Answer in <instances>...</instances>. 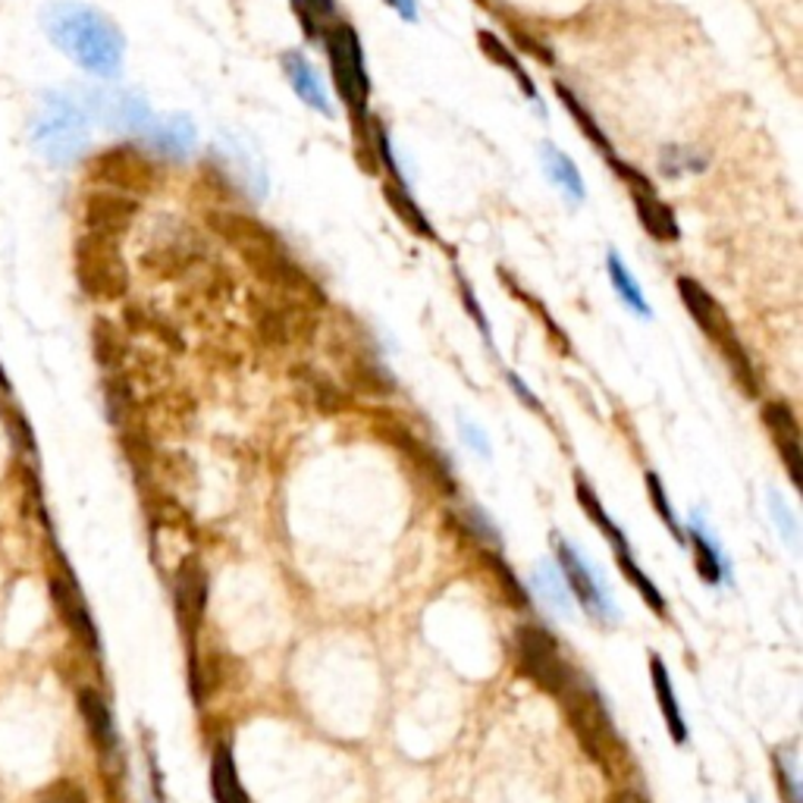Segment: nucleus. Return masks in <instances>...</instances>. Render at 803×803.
Listing matches in <instances>:
<instances>
[{
    "label": "nucleus",
    "mask_w": 803,
    "mask_h": 803,
    "mask_svg": "<svg viewBox=\"0 0 803 803\" xmlns=\"http://www.w3.org/2000/svg\"><path fill=\"white\" fill-rule=\"evenodd\" d=\"M647 487H649V499L656 502V509H659V515H663V521H666L668 530H672V537H678V540H684L682 528L675 525V515H672V509H668L666 490H663V483H659V478H656L653 471H649V474H647Z\"/></svg>",
    "instance_id": "obj_27"
},
{
    "label": "nucleus",
    "mask_w": 803,
    "mask_h": 803,
    "mask_svg": "<svg viewBox=\"0 0 803 803\" xmlns=\"http://www.w3.org/2000/svg\"><path fill=\"white\" fill-rule=\"evenodd\" d=\"M35 148L41 155L53 160V164H69L86 151L88 145V120L82 107L60 98V95H48L45 107L35 117Z\"/></svg>",
    "instance_id": "obj_2"
},
{
    "label": "nucleus",
    "mask_w": 803,
    "mask_h": 803,
    "mask_svg": "<svg viewBox=\"0 0 803 803\" xmlns=\"http://www.w3.org/2000/svg\"><path fill=\"white\" fill-rule=\"evenodd\" d=\"M490 565H493V571H496V578H499V584L506 587L509 599H512V606H528V594H525V587H521V584L515 581V575L509 571V565L499 562L496 556H490Z\"/></svg>",
    "instance_id": "obj_28"
},
{
    "label": "nucleus",
    "mask_w": 803,
    "mask_h": 803,
    "mask_svg": "<svg viewBox=\"0 0 803 803\" xmlns=\"http://www.w3.org/2000/svg\"><path fill=\"white\" fill-rule=\"evenodd\" d=\"M280 60H283V72H286V79H290L292 91L302 98V104H309V107H314V110L324 114V117H333V101H330V95H326L321 76H317L314 67L309 63V57L302 51H286Z\"/></svg>",
    "instance_id": "obj_9"
},
{
    "label": "nucleus",
    "mask_w": 803,
    "mask_h": 803,
    "mask_svg": "<svg viewBox=\"0 0 803 803\" xmlns=\"http://www.w3.org/2000/svg\"><path fill=\"white\" fill-rule=\"evenodd\" d=\"M775 782L785 791V803H801L797 797V778H794V766H785L778 756H775Z\"/></svg>",
    "instance_id": "obj_29"
},
{
    "label": "nucleus",
    "mask_w": 803,
    "mask_h": 803,
    "mask_svg": "<svg viewBox=\"0 0 803 803\" xmlns=\"http://www.w3.org/2000/svg\"><path fill=\"white\" fill-rule=\"evenodd\" d=\"M76 274H79V283L86 286V292L98 295V298H114L126 286V271H123L120 257L114 255V248L101 236H91V239L86 236L79 242Z\"/></svg>",
    "instance_id": "obj_6"
},
{
    "label": "nucleus",
    "mask_w": 803,
    "mask_h": 803,
    "mask_svg": "<svg viewBox=\"0 0 803 803\" xmlns=\"http://www.w3.org/2000/svg\"><path fill=\"white\" fill-rule=\"evenodd\" d=\"M7 390H10V380H7L3 368H0V393H7Z\"/></svg>",
    "instance_id": "obj_36"
},
{
    "label": "nucleus",
    "mask_w": 803,
    "mask_h": 803,
    "mask_svg": "<svg viewBox=\"0 0 803 803\" xmlns=\"http://www.w3.org/2000/svg\"><path fill=\"white\" fill-rule=\"evenodd\" d=\"M518 656H521V666L528 672V678L533 684H540L547 694H562L568 682H571V668L559 653L556 637L547 634L537 625H525L518 628Z\"/></svg>",
    "instance_id": "obj_5"
},
{
    "label": "nucleus",
    "mask_w": 803,
    "mask_h": 803,
    "mask_svg": "<svg viewBox=\"0 0 803 803\" xmlns=\"http://www.w3.org/2000/svg\"><path fill=\"white\" fill-rule=\"evenodd\" d=\"M559 98H562L565 107L571 110V117H575V123H581L584 133L590 136V141H594L597 148H603V151H609V141H606V136H603V133H599V129H597V123L590 120V114L584 110L581 101H575V98H571V95H568L565 88H559Z\"/></svg>",
    "instance_id": "obj_25"
},
{
    "label": "nucleus",
    "mask_w": 803,
    "mask_h": 803,
    "mask_svg": "<svg viewBox=\"0 0 803 803\" xmlns=\"http://www.w3.org/2000/svg\"><path fill=\"white\" fill-rule=\"evenodd\" d=\"M649 675H653V691H656V697H659V709H663V716H666L668 735H672V741L684 744V741H687L684 716H682V709H678V701H675L672 682H668L666 663H663L659 656H653V659H649Z\"/></svg>",
    "instance_id": "obj_19"
},
{
    "label": "nucleus",
    "mask_w": 803,
    "mask_h": 803,
    "mask_svg": "<svg viewBox=\"0 0 803 803\" xmlns=\"http://www.w3.org/2000/svg\"><path fill=\"white\" fill-rule=\"evenodd\" d=\"M766 421L772 424L775 440L782 443L787 474H791L794 483H801V440H797V421H794V414H791L785 405H770V409H766Z\"/></svg>",
    "instance_id": "obj_18"
},
{
    "label": "nucleus",
    "mask_w": 803,
    "mask_h": 803,
    "mask_svg": "<svg viewBox=\"0 0 803 803\" xmlns=\"http://www.w3.org/2000/svg\"><path fill=\"white\" fill-rule=\"evenodd\" d=\"M706 164H703V157H697L694 151H687V148H666L663 151V170L668 176H684V173H701Z\"/></svg>",
    "instance_id": "obj_24"
},
{
    "label": "nucleus",
    "mask_w": 803,
    "mask_h": 803,
    "mask_svg": "<svg viewBox=\"0 0 803 803\" xmlns=\"http://www.w3.org/2000/svg\"><path fill=\"white\" fill-rule=\"evenodd\" d=\"M7 424H10V433H13V440H17L22 449H29L32 452L35 443H32V430L26 424V418L19 414L17 409H7Z\"/></svg>",
    "instance_id": "obj_30"
},
{
    "label": "nucleus",
    "mask_w": 803,
    "mask_h": 803,
    "mask_svg": "<svg viewBox=\"0 0 803 803\" xmlns=\"http://www.w3.org/2000/svg\"><path fill=\"white\" fill-rule=\"evenodd\" d=\"M613 803H647V797L637 794V791H618L616 797H613Z\"/></svg>",
    "instance_id": "obj_35"
},
{
    "label": "nucleus",
    "mask_w": 803,
    "mask_h": 803,
    "mask_svg": "<svg viewBox=\"0 0 803 803\" xmlns=\"http://www.w3.org/2000/svg\"><path fill=\"white\" fill-rule=\"evenodd\" d=\"M38 803H88V797L82 787L72 785L67 778H60V782H53L51 787H45V791L38 794Z\"/></svg>",
    "instance_id": "obj_26"
},
{
    "label": "nucleus",
    "mask_w": 803,
    "mask_h": 803,
    "mask_svg": "<svg viewBox=\"0 0 803 803\" xmlns=\"http://www.w3.org/2000/svg\"><path fill=\"white\" fill-rule=\"evenodd\" d=\"M95 179H101L107 186H126L136 188L141 183V173H145V164L138 160L129 148H114L95 160Z\"/></svg>",
    "instance_id": "obj_15"
},
{
    "label": "nucleus",
    "mask_w": 803,
    "mask_h": 803,
    "mask_svg": "<svg viewBox=\"0 0 803 803\" xmlns=\"http://www.w3.org/2000/svg\"><path fill=\"white\" fill-rule=\"evenodd\" d=\"M98 110L104 114V120L117 129H126V133H148L151 126V107L141 101L138 95L133 91H110V95H98L95 98Z\"/></svg>",
    "instance_id": "obj_10"
},
{
    "label": "nucleus",
    "mask_w": 803,
    "mask_h": 803,
    "mask_svg": "<svg viewBox=\"0 0 803 803\" xmlns=\"http://www.w3.org/2000/svg\"><path fill=\"white\" fill-rule=\"evenodd\" d=\"M691 537H694V549H697V571H701V578L709 584H718L722 581V559H718L716 544L706 537V530L701 525H694Z\"/></svg>",
    "instance_id": "obj_22"
},
{
    "label": "nucleus",
    "mask_w": 803,
    "mask_h": 803,
    "mask_svg": "<svg viewBox=\"0 0 803 803\" xmlns=\"http://www.w3.org/2000/svg\"><path fill=\"white\" fill-rule=\"evenodd\" d=\"M772 515H775V521H782V530H785L787 540H794V518H791V512L785 509V502L775 499V496H772Z\"/></svg>",
    "instance_id": "obj_31"
},
{
    "label": "nucleus",
    "mask_w": 803,
    "mask_h": 803,
    "mask_svg": "<svg viewBox=\"0 0 803 803\" xmlns=\"http://www.w3.org/2000/svg\"><path fill=\"white\" fill-rule=\"evenodd\" d=\"M559 697L565 701L568 718L575 725V735L581 737L587 753L594 760H599L603 766H609V756H616L621 751V744H618L616 728H613V718H609L606 706L599 701L597 687L571 675V682H568V687Z\"/></svg>",
    "instance_id": "obj_3"
},
{
    "label": "nucleus",
    "mask_w": 803,
    "mask_h": 803,
    "mask_svg": "<svg viewBox=\"0 0 803 803\" xmlns=\"http://www.w3.org/2000/svg\"><path fill=\"white\" fill-rule=\"evenodd\" d=\"M609 280H613V286H616L618 298H621L637 317H649V305L647 298H644L640 283L634 280V274L621 264V257H618L616 252H609Z\"/></svg>",
    "instance_id": "obj_21"
},
{
    "label": "nucleus",
    "mask_w": 803,
    "mask_h": 803,
    "mask_svg": "<svg viewBox=\"0 0 803 803\" xmlns=\"http://www.w3.org/2000/svg\"><path fill=\"white\" fill-rule=\"evenodd\" d=\"M210 791H214L217 803H248V794L242 787L233 753L226 744H221L214 751V760H210Z\"/></svg>",
    "instance_id": "obj_17"
},
{
    "label": "nucleus",
    "mask_w": 803,
    "mask_h": 803,
    "mask_svg": "<svg viewBox=\"0 0 803 803\" xmlns=\"http://www.w3.org/2000/svg\"><path fill=\"white\" fill-rule=\"evenodd\" d=\"M628 176L634 179V202H637V210H640V223H644L659 242L678 239V223L672 217V210L656 198V192H653L637 173H628Z\"/></svg>",
    "instance_id": "obj_12"
},
{
    "label": "nucleus",
    "mask_w": 803,
    "mask_h": 803,
    "mask_svg": "<svg viewBox=\"0 0 803 803\" xmlns=\"http://www.w3.org/2000/svg\"><path fill=\"white\" fill-rule=\"evenodd\" d=\"M51 590H53V603H57L60 616L67 618L69 628L79 634L88 647L98 649V631H95V621H91V616H88L86 599H82V594H79L76 581H72L69 575H60V578H53L51 581Z\"/></svg>",
    "instance_id": "obj_11"
},
{
    "label": "nucleus",
    "mask_w": 803,
    "mask_h": 803,
    "mask_svg": "<svg viewBox=\"0 0 803 803\" xmlns=\"http://www.w3.org/2000/svg\"><path fill=\"white\" fill-rule=\"evenodd\" d=\"M173 599H176V616H179V625H183L188 637H192V634L198 631L202 618H205V599H207L205 568L195 562V559L183 562V568L176 571Z\"/></svg>",
    "instance_id": "obj_8"
},
{
    "label": "nucleus",
    "mask_w": 803,
    "mask_h": 803,
    "mask_svg": "<svg viewBox=\"0 0 803 803\" xmlns=\"http://www.w3.org/2000/svg\"><path fill=\"white\" fill-rule=\"evenodd\" d=\"M464 430V437H468V445H474V449H480L483 456H490V445H487V440H483V433L480 430H474L471 424H462Z\"/></svg>",
    "instance_id": "obj_33"
},
{
    "label": "nucleus",
    "mask_w": 803,
    "mask_h": 803,
    "mask_svg": "<svg viewBox=\"0 0 803 803\" xmlns=\"http://www.w3.org/2000/svg\"><path fill=\"white\" fill-rule=\"evenodd\" d=\"M326 57H330V69H333V82L340 98L349 104V110H355L359 117L368 114V98H371V79H368V67H364V53H361L359 35L352 26L336 22L326 29Z\"/></svg>",
    "instance_id": "obj_4"
},
{
    "label": "nucleus",
    "mask_w": 803,
    "mask_h": 803,
    "mask_svg": "<svg viewBox=\"0 0 803 803\" xmlns=\"http://www.w3.org/2000/svg\"><path fill=\"white\" fill-rule=\"evenodd\" d=\"M133 217V205L120 195H91L86 202V223L95 236L117 233Z\"/></svg>",
    "instance_id": "obj_14"
},
{
    "label": "nucleus",
    "mask_w": 803,
    "mask_h": 803,
    "mask_svg": "<svg viewBox=\"0 0 803 803\" xmlns=\"http://www.w3.org/2000/svg\"><path fill=\"white\" fill-rule=\"evenodd\" d=\"M544 167H547V176L556 183L559 188H565V195L571 202H584V176L578 173V164H571V157L562 155L556 145H544Z\"/></svg>",
    "instance_id": "obj_20"
},
{
    "label": "nucleus",
    "mask_w": 803,
    "mask_h": 803,
    "mask_svg": "<svg viewBox=\"0 0 803 803\" xmlns=\"http://www.w3.org/2000/svg\"><path fill=\"white\" fill-rule=\"evenodd\" d=\"M45 29L60 51L95 76H117L123 63L120 29L82 3H53L45 13Z\"/></svg>",
    "instance_id": "obj_1"
},
{
    "label": "nucleus",
    "mask_w": 803,
    "mask_h": 803,
    "mask_svg": "<svg viewBox=\"0 0 803 803\" xmlns=\"http://www.w3.org/2000/svg\"><path fill=\"white\" fill-rule=\"evenodd\" d=\"M386 3H390L402 19H409V22L418 19V3H414V0H386Z\"/></svg>",
    "instance_id": "obj_32"
},
{
    "label": "nucleus",
    "mask_w": 803,
    "mask_h": 803,
    "mask_svg": "<svg viewBox=\"0 0 803 803\" xmlns=\"http://www.w3.org/2000/svg\"><path fill=\"white\" fill-rule=\"evenodd\" d=\"M148 138H151V145H155L160 155L183 160V157H188V151L195 148V126H192V120L183 117V114H173L167 120H151Z\"/></svg>",
    "instance_id": "obj_13"
},
{
    "label": "nucleus",
    "mask_w": 803,
    "mask_h": 803,
    "mask_svg": "<svg viewBox=\"0 0 803 803\" xmlns=\"http://www.w3.org/2000/svg\"><path fill=\"white\" fill-rule=\"evenodd\" d=\"M618 565H621V571H625V575L631 578L634 587H637V590L644 594V599H647L649 609H656V613H663L666 606H663V597H659V590H656V587H653V584L647 581V575H644V571H640V568L634 565L631 552H618Z\"/></svg>",
    "instance_id": "obj_23"
},
{
    "label": "nucleus",
    "mask_w": 803,
    "mask_h": 803,
    "mask_svg": "<svg viewBox=\"0 0 803 803\" xmlns=\"http://www.w3.org/2000/svg\"><path fill=\"white\" fill-rule=\"evenodd\" d=\"M79 709H82V716H86V725L91 737H95V744L101 747L104 753H114L117 751V728H114V716H110V709H107V703L98 691H79Z\"/></svg>",
    "instance_id": "obj_16"
},
{
    "label": "nucleus",
    "mask_w": 803,
    "mask_h": 803,
    "mask_svg": "<svg viewBox=\"0 0 803 803\" xmlns=\"http://www.w3.org/2000/svg\"><path fill=\"white\" fill-rule=\"evenodd\" d=\"M556 547H559V565H562L565 584L578 594V603H581L584 609L597 618H616V609L609 606V599L603 597V590H599L594 571L587 568V562H584L581 556L568 547L565 540H559Z\"/></svg>",
    "instance_id": "obj_7"
},
{
    "label": "nucleus",
    "mask_w": 803,
    "mask_h": 803,
    "mask_svg": "<svg viewBox=\"0 0 803 803\" xmlns=\"http://www.w3.org/2000/svg\"><path fill=\"white\" fill-rule=\"evenodd\" d=\"M509 380H512L515 393L521 395V399H525L528 405H533V409H540V402L533 399V393H530V386H525V383H521V376H518V374H509Z\"/></svg>",
    "instance_id": "obj_34"
}]
</instances>
